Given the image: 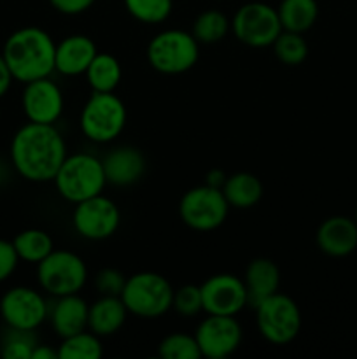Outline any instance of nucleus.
I'll use <instances>...</instances> for the list:
<instances>
[{"label":"nucleus","mask_w":357,"mask_h":359,"mask_svg":"<svg viewBox=\"0 0 357 359\" xmlns=\"http://www.w3.org/2000/svg\"><path fill=\"white\" fill-rule=\"evenodd\" d=\"M10 163L30 182H49L66 158V142L55 125L30 123L21 126L10 140Z\"/></svg>","instance_id":"nucleus-1"},{"label":"nucleus","mask_w":357,"mask_h":359,"mask_svg":"<svg viewBox=\"0 0 357 359\" xmlns=\"http://www.w3.org/2000/svg\"><path fill=\"white\" fill-rule=\"evenodd\" d=\"M56 42L38 27H23L13 32L4 42L2 56L14 81H30L49 77L55 72Z\"/></svg>","instance_id":"nucleus-2"},{"label":"nucleus","mask_w":357,"mask_h":359,"mask_svg":"<svg viewBox=\"0 0 357 359\" xmlns=\"http://www.w3.org/2000/svg\"><path fill=\"white\" fill-rule=\"evenodd\" d=\"M52 182L58 195L76 205L83 200L102 195L107 186V177L100 158L91 153H74L66 154Z\"/></svg>","instance_id":"nucleus-3"},{"label":"nucleus","mask_w":357,"mask_h":359,"mask_svg":"<svg viewBox=\"0 0 357 359\" xmlns=\"http://www.w3.org/2000/svg\"><path fill=\"white\" fill-rule=\"evenodd\" d=\"M128 121L126 105L114 91H93L79 116L83 135L94 144H108L118 139Z\"/></svg>","instance_id":"nucleus-4"},{"label":"nucleus","mask_w":357,"mask_h":359,"mask_svg":"<svg viewBox=\"0 0 357 359\" xmlns=\"http://www.w3.org/2000/svg\"><path fill=\"white\" fill-rule=\"evenodd\" d=\"M174 291L161 273L139 272L126 277L121 300L130 314L140 319H158L172 309Z\"/></svg>","instance_id":"nucleus-5"},{"label":"nucleus","mask_w":357,"mask_h":359,"mask_svg":"<svg viewBox=\"0 0 357 359\" xmlns=\"http://www.w3.org/2000/svg\"><path fill=\"white\" fill-rule=\"evenodd\" d=\"M200 58V42L191 32L168 28L147 44V62L156 72L177 76L191 70Z\"/></svg>","instance_id":"nucleus-6"},{"label":"nucleus","mask_w":357,"mask_h":359,"mask_svg":"<svg viewBox=\"0 0 357 359\" xmlns=\"http://www.w3.org/2000/svg\"><path fill=\"white\" fill-rule=\"evenodd\" d=\"M37 283L52 298L77 294L88 283V266L76 252L55 249L37 263Z\"/></svg>","instance_id":"nucleus-7"},{"label":"nucleus","mask_w":357,"mask_h":359,"mask_svg":"<svg viewBox=\"0 0 357 359\" xmlns=\"http://www.w3.org/2000/svg\"><path fill=\"white\" fill-rule=\"evenodd\" d=\"M255 326L266 342L287 346L301 330V311L296 302L276 291L254 307Z\"/></svg>","instance_id":"nucleus-8"},{"label":"nucleus","mask_w":357,"mask_h":359,"mask_svg":"<svg viewBox=\"0 0 357 359\" xmlns=\"http://www.w3.org/2000/svg\"><path fill=\"white\" fill-rule=\"evenodd\" d=\"M230 203L223 189L202 184L188 189L178 202L182 223L195 231L217 230L226 221Z\"/></svg>","instance_id":"nucleus-9"},{"label":"nucleus","mask_w":357,"mask_h":359,"mask_svg":"<svg viewBox=\"0 0 357 359\" xmlns=\"http://www.w3.org/2000/svg\"><path fill=\"white\" fill-rule=\"evenodd\" d=\"M231 32L245 46L270 48L282 32V25L275 7L265 2H248L234 13Z\"/></svg>","instance_id":"nucleus-10"},{"label":"nucleus","mask_w":357,"mask_h":359,"mask_svg":"<svg viewBox=\"0 0 357 359\" xmlns=\"http://www.w3.org/2000/svg\"><path fill=\"white\" fill-rule=\"evenodd\" d=\"M49 316V302L41 291L28 286H14L0 298V318L7 328L35 332Z\"/></svg>","instance_id":"nucleus-11"},{"label":"nucleus","mask_w":357,"mask_h":359,"mask_svg":"<svg viewBox=\"0 0 357 359\" xmlns=\"http://www.w3.org/2000/svg\"><path fill=\"white\" fill-rule=\"evenodd\" d=\"M72 226L76 233L86 241H107L121 226V210L114 200L102 193L76 203Z\"/></svg>","instance_id":"nucleus-12"},{"label":"nucleus","mask_w":357,"mask_h":359,"mask_svg":"<svg viewBox=\"0 0 357 359\" xmlns=\"http://www.w3.org/2000/svg\"><path fill=\"white\" fill-rule=\"evenodd\" d=\"M241 326L234 316L206 314L195 332L202 358L226 359L237 353L241 344Z\"/></svg>","instance_id":"nucleus-13"},{"label":"nucleus","mask_w":357,"mask_h":359,"mask_svg":"<svg viewBox=\"0 0 357 359\" xmlns=\"http://www.w3.org/2000/svg\"><path fill=\"white\" fill-rule=\"evenodd\" d=\"M203 312L214 316H237L248 305L244 279L233 273H216L200 286Z\"/></svg>","instance_id":"nucleus-14"},{"label":"nucleus","mask_w":357,"mask_h":359,"mask_svg":"<svg viewBox=\"0 0 357 359\" xmlns=\"http://www.w3.org/2000/svg\"><path fill=\"white\" fill-rule=\"evenodd\" d=\"M21 107L30 123L41 125H55L63 114L65 109V97L63 91L51 77L24 83L21 93Z\"/></svg>","instance_id":"nucleus-15"},{"label":"nucleus","mask_w":357,"mask_h":359,"mask_svg":"<svg viewBox=\"0 0 357 359\" xmlns=\"http://www.w3.org/2000/svg\"><path fill=\"white\" fill-rule=\"evenodd\" d=\"M107 184L115 188L133 186L146 174V158L133 146H118L108 151L102 160Z\"/></svg>","instance_id":"nucleus-16"},{"label":"nucleus","mask_w":357,"mask_h":359,"mask_svg":"<svg viewBox=\"0 0 357 359\" xmlns=\"http://www.w3.org/2000/svg\"><path fill=\"white\" fill-rule=\"evenodd\" d=\"M317 248L331 258H343L357 249V223L352 217L331 216L317 228Z\"/></svg>","instance_id":"nucleus-17"},{"label":"nucleus","mask_w":357,"mask_h":359,"mask_svg":"<svg viewBox=\"0 0 357 359\" xmlns=\"http://www.w3.org/2000/svg\"><path fill=\"white\" fill-rule=\"evenodd\" d=\"M97 53L98 48L91 37L84 34L69 35L56 44L55 70L62 76H80L86 72Z\"/></svg>","instance_id":"nucleus-18"},{"label":"nucleus","mask_w":357,"mask_h":359,"mask_svg":"<svg viewBox=\"0 0 357 359\" xmlns=\"http://www.w3.org/2000/svg\"><path fill=\"white\" fill-rule=\"evenodd\" d=\"M88 311L90 305L79 297V293L58 297L52 304H49L48 321L51 323L52 332L59 339H65L74 333L88 330Z\"/></svg>","instance_id":"nucleus-19"},{"label":"nucleus","mask_w":357,"mask_h":359,"mask_svg":"<svg viewBox=\"0 0 357 359\" xmlns=\"http://www.w3.org/2000/svg\"><path fill=\"white\" fill-rule=\"evenodd\" d=\"M128 309L122 304L121 297L102 294L97 302L90 305L88 311V330L94 335L111 337L125 326L128 318Z\"/></svg>","instance_id":"nucleus-20"},{"label":"nucleus","mask_w":357,"mask_h":359,"mask_svg":"<svg viewBox=\"0 0 357 359\" xmlns=\"http://www.w3.org/2000/svg\"><path fill=\"white\" fill-rule=\"evenodd\" d=\"M245 287L248 294V305L255 307L259 302L272 297L280 287V270L275 262L268 258H255L245 269Z\"/></svg>","instance_id":"nucleus-21"},{"label":"nucleus","mask_w":357,"mask_h":359,"mask_svg":"<svg viewBox=\"0 0 357 359\" xmlns=\"http://www.w3.org/2000/svg\"><path fill=\"white\" fill-rule=\"evenodd\" d=\"M223 193L230 207L251 209V207L258 205L259 200L262 198L265 186L258 175L251 174V172H237V174L227 175L223 186Z\"/></svg>","instance_id":"nucleus-22"},{"label":"nucleus","mask_w":357,"mask_h":359,"mask_svg":"<svg viewBox=\"0 0 357 359\" xmlns=\"http://www.w3.org/2000/svg\"><path fill=\"white\" fill-rule=\"evenodd\" d=\"M84 76L93 91L111 93V91H115L122 79L121 62L111 53H97Z\"/></svg>","instance_id":"nucleus-23"},{"label":"nucleus","mask_w":357,"mask_h":359,"mask_svg":"<svg viewBox=\"0 0 357 359\" xmlns=\"http://www.w3.org/2000/svg\"><path fill=\"white\" fill-rule=\"evenodd\" d=\"M282 30L304 34L318 18L317 0H282L276 7Z\"/></svg>","instance_id":"nucleus-24"},{"label":"nucleus","mask_w":357,"mask_h":359,"mask_svg":"<svg viewBox=\"0 0 357 359\" xmlns=\"http://www.w3.org/2000/svg\"><path fill=\"white\" fill-rule=\"evenodd\" d=\"M13 245L20 262L34 263V265L41 263L46 256L55 251L52 237L41 228H28V230L20 231L14 237Z\"/></svg>","instance_id":"nucleus-25"},{"label":"nucleus","mask_w":357,"mask_h":359,"mask_svg":"<svg viewBox=\"0 0 357 359\" xmlns=\"http://www.w3.org/2000/svg\"><path fill=\"white\" fill-rule=\"evenodd\" d=\"M104 356V346L100 337L90 330L62 339L58 346V359H100Z\"/></svg>","instance_id":"nucleus-26"},{"label":"nucleus","mask_w":357,"mask_h":359,"mask_svg":"<svg viewBox=\"0 0 357 359\" xmlns=\"http://www.w3.org/2000/svg\"><path fill=\"white\" fill-rule=\"evenodd\" d=\"M231 30V21L224 13L217 9H206L192 21L191 34L200 44H216L223 41Z\"/></svg>","instance_id":"nucleus-27"},{"label":"nucleus","mask_w":357,"mask_h":359,"mask_svg":"<svg viewBox=\"0 0 357 359\" xmlns=\"http://www.w3.org/2000/svg\"><path fill=\"white\" fill-rule=\"evenodd\" d=\"M273 53L284 65H300L308 56V42L303 34L282 30L272 44Z\"/></svg>","instance_id":"nucleus-28"},{"label":"nucleus","mask_w":357,"mask_h":359,"mask_svg":"<svg viewBox=\"0 0 357 359\" xmlns=\"http://www.w3.org/2000/svg\"><path fill=\"white\" fill-rule=\"evenodd\" d=\"M125 7L140 23L160 25L172 14L174 0H125Z\"/></svg>","instance_id":"nucleus-29"},{"label":"nucleus","mask_w":357,"mask_h":359,"mask_svg":"<svg viewBox=\"0 0 357 359\" xmlns=\"http://www.w3.org/2000/svg\"><path fill=\"white\" fill-rule=\"evenodd\" d=\"M158 356L163 359H200L202 351L195 335L170 333L158 346Z\"/></svg>","instance_id":"nucleus-30"},{"label":"nucleus","mask_w":357,"mask_h":359,"mask_svg":"<svg viewBox=\"0 0 357 359\" xmlns=\"http://www.w3.org/2000/svg\"><path fill=\"white\" fill-rule=\"evenodd\" d=\"M37 346L34 332H21V330H7L2 344V358L6 359H31L34 347Z\"/></svg>","instance_id":"nucleus-31"},{"label":"nucleus","mask_w":357,"mask_h":359,"mask_svg":"<svg viewBox=\"0 0 357 359\" xmlns=\"http://www.w3.org/2000/svg\"><path fill=\"white\" fill-rule=\"evenodd\" d=\"M172 309L182 318H195L203 311V298L200 286L195 284H186L174 291V302Z\"/></svg>","instance_id":"nucleus-32"},{"label":"nucleus","mask_w":357,"mask_h":359,"mask_svg":"<svg viewBox=\"0 0 357 359\" xmlns=\"http://www.w3.org/2000/svg\"><path fill=\"white\" fill-rule=\"evenodd\" d=\"M126 277L118 269H104L94 277V286L100 294H111V297H121L125 287Z\"/></svg>","instance_id":"nucleus-33"},{"label":"nucleus","mask_w":357,"mask_h":359,"mask_svg":"<svg viewBox=\"0 0 357 359\" xmlns=\"http://www.w3.org/2000/svg\"><path fill=\"white\" fill-rule=\"evenodd\" d=\"M18 263H20V258H18L13 242L0 238V283L13 276L14 270L18 269Z\"/></svg>","instance_id":"nucleus-34"},{"label":"nucleus","mask_w":357,"mask_h":359,"mask_svg":"<svg viewBox=\"0 0 357 359\" xmlns=\"http://www.w3.org/2000/svg\"><path fill=\"white\" fill-rule=\"evenodd\" d=\"M49 4L58 13L66 14V16H76V14L86 13L93 6L94 0H49Z\"/></svg>","instance_id":"nucleus-35"},{"label":"nucleus","mask_w":357,"mask_h":359,"mask_svg":"<svg viewBox=\"0 0 357 359\" xmlns=\"http://www.w3.org/2000/svg\"><path fill=\"white\" fill-rule=\"evenodd\" d=\"M13 81H14L13 74H10L9 67H7L6 60H4L2 53H0V98H2L7 91H9Z\"/></svg>","instance_id":"nucleus-36"},{"label":"nucleus","mask_w":357,"mask_h":359,"mask_svg":"<svg viewBox=\"0 0 357 359\" xmlns=\"http://www.w3.org/2000/svg\"><path fill=\"white\" fill-rule=\"evenodd\" d=\"M227 175L224 174L220 168H212V170L206 172L205 175V182L203 184L210 186V188H217V189H223L224 182H226Z\"/></svg>","instance_id":"nucleus-37"},{"label":"nucleus","mask_w":357,"mask_h":359,"mask_svg":"<svg viewBox=\"0 0 357 359\" xmlns=\"http://www.w3.org/2000/svg\"><path fill=\"white\" fill-rule=\"evenodd\" d=\"M31 359H58V349H52L49 346H37L34 347V353H31Z\"/></svg>","instance_id":"nucleus-38"},{"label":"nucleus","mask_w":357,"mask_h":359,"mask_svg":"<svg viewBox=\"0 0 357 359\" xmlns=\"http://www.w3.org/2000/svg\"><path fill=\"white\" fill-rule=\"evenodd\" d=\"M354 221H356V223H357V209H356V216H354Z\"/></svg>","instance_id":"nucleus-39"}]
</instances>
